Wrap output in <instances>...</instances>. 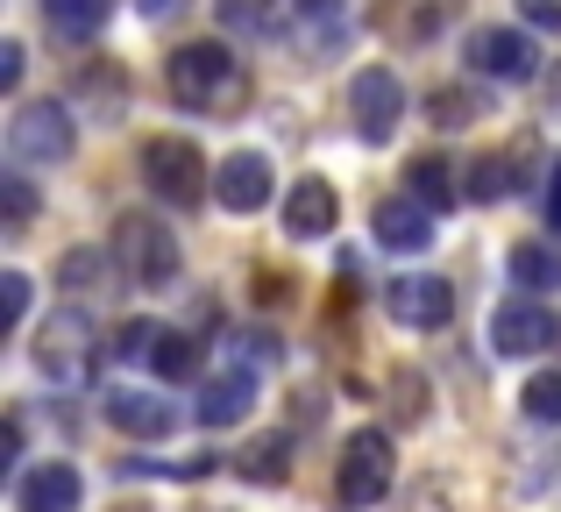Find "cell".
<instances>
[{
  "label": "cell",
  "instance_id": "25",
  "mask_svg": "<svg viewBox=\"0 0 561 512\" xmlns=\"http://www.w3.org/2000/svg\"><path fill=\"white\" fill-rule=\"evenodd\" d=\"M0 221H8V228H28V221H36V193H28L22 171H8V179H0Z\"/></svg>",
  "mask_w": 561,
  "mask_h": 512
},
{
  "label": "cell",
  "instance_id": "33",
  "mask_svg": "<svg viewBox=\"0 0 561 512\" xmlns=\"http://www.w3.org/2000/svg\"><path fill=\"white\" fill-rule=\"evenodd\" d=\"M179 8H185V0H142V14H150V22H171Z\"/></svg>",
  "mask_w": 561,
  "mask_h": 512
},
{
  "label": "cell",
  "instance_id": "5",
  "mask_svg": "<svg viewBox=\"0 0 561 512\" xmlns=\"http://www.w3.org/2000/svg\"><path fill=\"white\" fill-rule=\"evenodd\" d=\"M71 143H79V128H71L65 100H28V107H14V122H8L14 164H65Z\"/></svg>",
  "mask_w": 561,
  "mask_h": 512
},
{
  "label": "cell",
  "instance_id": "30",
  "mask_svg": "<svg viewBox=\"0 0 561 512\" xmlns=\"http://www.w3.org/2000/svg\"><path fill=\"white\" fill-rule=\"evenodd\" d=\"M519 14L534 29H561V0H519Z\"/></svg>",
  "mask_w": 561,
  "mask_h": 512
},
{
  "label": "cell",
  "instance_id": "6",
  "mask_svg": "<svg viewBox=\"0 0 561 512\" xmlns=\"http://www.w3.org/2000/svg\"><path fill=\"white\" fill-rule=\"evenodd\" d=\"M348 114H356V136L363 143H391L398 136V114H405V86H398V71L363 65L356 79H348Z\"/></svg>",
  "mask_w": 561,
  "mask_h": 512
},
{
  "label": "cell",
  "instance_id": "21",
  "mask_svg": "<svg viewBox=\"0 0 561 512\" xmlns=\"http://www.w3.org/2000/svg\"><path fill=\"white\" fill-rule=\"evenodd\" d=\"M234 470L256 477V485H285V477H291V442H285V434H263V442H249L242 456H234Z\"/></svg>",
  "mask_w": 561,
  "mask_h": 512
},
{
  "label": "cell",
  "instance_id": "4",
  "mask_svg": "<svg viewBox=\"0 0 561 512\" xmlns=\"http://www.w3.org/2000/svg\"><path fill=\"white\" fill-rule=\"evenodd\" d=\"M142 179H150V193L157 200H171V207H199L206 200V157H199V143H185V136H150L142 143Z\"/></svg>",
  "mask_w": 561,
  "mask_h": 512
},
{
  "label": "cell",
  "instance_id": "12",
  "mask_svg": "<svg viewBox=\"0 0 561 512\" xmlns=\"http://www.w3.org/2000/svg\"><path fill=\"white\" fill-rule=\"evenodd\" d=\"M214 200H220L228 214L271 207V157H263V150H234L228 164L214 171Z\"/></svg>",
  "mask_w": 561,
  "mask_h": 512
},
{
  "label": "cell",
  "instance_id": "27",
  "mask_svg": "<svg viewBox=\"0 0 561 512\" xmlns=\"http://www.w3.org/2000/svg\"><path fill=\"white\" fill-rule=\"evenodd\" d=\"M28 292H36V285H28V271H0V328H22V320H28Z\"/></svg>",
  "mask_w": 561,
  "mask_h": 512
},
{
  "label": "cell",
  "instance_id": "28",
  "mask_svg": "<svg viewBox=\"0 0 561 512\" xmlns=\"http://www.w3.org/2000/svg\"><path fill=\"white\" fill-rule=\"evenodd\" d=\"M157 334H164L157 320H128L122 342H114V356H157Z\"/></svg>",
  "mask_w": 561,
  "mask_h": 512
},
{
  "label": "cell",
  "instance_id": "23",
  "mask_svg": "<svg viewBox=\"0 0 561 512\" xmlns=\"http://www.w3.org/2000/svg\"><path fill=\"white\" fill-rule=\"evenodd\" d=\"M512 185H519L512 157H477V164H469V200H505Z\"/></svg>",
  "mask_w": 561,
  "mask_h": 512
},
{
  "label": "cell",
  "instance_id": "10",
  "mask_svg": "<svg viewBox=\"0 0 561 512\" xmlns=\"http://www.w3.org/2000/svg\"><path fill=\"white\" fill-rule=\"evenodd\" d=\"M291 43L313 57H342L348 36H356V14H348V0H291Z\"/></svg>",
  "mask_w": 561,
  "mask_h": 512
},
{
  "label": "cell",
  "instance_id": "14",
  "mask_svg": "<svg viewBox=\"0 0 561 512\" xmlns=\"http://www.w3.org/2000/svg\"><path fill=\"white\" fill-rule=\"evenodd\" d=\"M334 221H342V200H334V185H328V179H299V185L285 193V236L320 242Z\"/></svg>",
  "mask_w": 561,
  "mask_h": 512
},
{
  "label": "cell",
  "instance_id": "20",
  "mask_svg": "<svg viewBox=\"0 0 561 512\" xmlns=\"http://www.w3.org/2000/svg\"><path fill=\"white\" fill-rule=\"evenodd\" d=\"M107 8H114V0H43V14H50V29H57L65 43H85V36H100Z\"/></svg>",
  "mask_w": 561,
  "mask_h": 512
},
{
  "label": "cell",
  "instance_id": "32",
  "mask_svg": "<svg viewBox=\"0 0 561 512\" xmlns=\"http://www.w3.org/2000/svg\"><path fill=\"white\" fill-rule=\"evenodd\" d=\"M405 512H440V491L434 485H420V491H412V505Z\"/></svg>",
  "mask_w": 561,
  "mask_h": 512
},
{
  "label": "cell",
  "instance_id": "15",
  "mask_svg": "<svg viewBox=\"0 0 561 512\" xmlns=\"http://www.w3.org/2000/svg\"><path fill=\"white\" fill-rule=\"evenodd\" d=\"M455 14H462V0H391V8L377 14V29L391 43H434Z\"/></svg>",
  "mask_w": 561,
  "mask_h": 512
},
{
  "label": "cell",
  "instance_id": "22",
  "mask_svg": "<svg viewBox=\"0 0 561 512\" xmlns=\"http://www.w3.org/2000/svg\"><path fill=\"white\" fill-rule=\"evenodd\" d=\"M512 285H534V292L561 285V257L540 250V242H519V250H512Z\"/></svg>",
  "mask_w": 561,
  "mask_h": 512
},
{
  "label": "cell",
  "instance_id": "34",
  "mask_svg": "<svg viewBox=\"0 0 561 512\" xmlns=\"http://www.w3.org/2000/svg\"><path fill=\"white\" fill-rule=\"evenodd\" d=\"M548 221L561 228V164H554V185H548Z\"/></svg>",
  "mask_w": 561,
  "mask_h": 512
},
{
  "label": "cell",
  "instance_id": "31",
  "mask_svg": "<svg viewBox=\"0 0 561 512\" xmlns=\"http://www.w3.org/2000/svg\"><path fill=\"white\" fill-rule=\"evenodd\" d=\"M0 86H8V93L22 86V43H0Z\"/></svg>",
  "mask_w": 561,
  "mask_h": 512
},
{
  "label": "cell",
  "instance_id": "1",
  "mask_svg": "<svg viewBox=\"0 0 561 512\" xmlns=\"http://www.w3.org/2000/svg\"><path fill=\"white\" fill-rule=\"evenodd\" d=\"M164 86L171 100L192 114H234L249 100V71L234 50H220V43H179V50L164 57Z\"/></svg>",
  "mask_w": 561,
  "mask_h": 512
},
{
  "label": "cell",
  "instance_id": "11",
  "mask_svg": "<svg viewBox=\"0 0 561 512\" xmlns=\"http://www.w3.org/2000/svg\"><path fill=\"white\" fill-rule=\"evenodd\" d=\"M383 306H391L398 328H440V320L455 314V285L434 271H412L398 277V285H383Z\"/></svg>",
  "mask_w": 561,
  "mask_h": 512
},
{
  "label": "cell",
  "instance_id": "13",
  "mask_svg": "<svg viewBox=\"0 0 561 512\" xmlns=\"http://www.w3.org/2000/svg\"><path fill=\"white\" fill-rule=\"evenodd\" d=\"M79 499H85V477L71 463H36L14 485V512H79Z\"/></svg>",
  "mask_w": 561,
  "mask_h": 512
},
{
  "label": "cell",
  "instance_id": "7",
  "mask_svg": "<svg viewBox=\"0 0 561 512\" xmlns=\"http://www.w3.org/2000/svg\"><path fill=\"white\" fill-rule=\"evenodd\" d=\"M36 363L57 377V385H79V377L93 371V320H85L79 306L50 314V320H43V334H36Z\"/></svg>",
  "mask_w": 561,
  "mask_h": 512
},
{
  "label": "cell",
  "instance_id": "19",
  "mask_svg": "<svg viewBox=\"0 0 561 512\" xmlns=\"http://www.w3.org/2000/svg\"><path fill=\"white\" fill-rule=\"evenodd\" d=\"M405 185H412V200H420V207H434V214H448L455 200L469 193V185H455V171L440 164V157H412V164H405Z\"/></svg>",
  "mask_w": 561,
  "mask_h": 512
},
{
  "label": "cell",
  "instance_id": "18",
  "mask_svg": "<svg viewBox=\"0 0 561 512\" xmlns=\"http://www.w3.org/2000/svg\"><path fill=\"white\" fill-rule=\"evenodd\" d=\"M107 420H114L122 434H136V442H157V434L179 428L171 399H150V391H107Z\"/></svg>",
  "mask_w": 561,
  "mask_h": 512
},
{
  "label": "cell",
  "instance_id": "3",
  "mask_svg": "<svg viewBox=\"0 0 561 512\" xmlns=\"http://www.w3.org/2000/svg\"><path fill=\"white\" fill-rule=\"evenodd\" d=\"M114 263H122L128 285L157 292L179 277V236H171L164 221H150V214H122L114 221Z\"/></svg>",
  "mask_w": 561,
  "mask_h": 512
},
{
  "label": "cell",
  "instance_id": "26",
  "mask_svg": "<svg viewBox=\"0 0 561 512\" xmlns=\"http://www.w3.org/2000/svg\"><path fill=\"white\" fill-rule=\"evenodd\" d=\"M519 406H526L534 420H561V371H540V377H526Z\"/></svg>",
  "mask_w": 561,
  "mask_h": 512
},
{
  "label": "cell",
  "instance_id": "29",
  "mask_svg": "<svg viewBox=\"0 0 561 512\" xmlns=\"http://www.w3.org/2000/svg\"><path fill=\"white\" fill-rule=\"evenodd\" d=\"M434 122H440V128L477 122V100H469V93H434Z\"/></svg>",
  "mask_w": 561,
  "mask_h": 512
},
{
  "label": "cell",
  "instance_id": "17",
  "mask_svg": "<svg viewBox=\"0 0 561 512\" xmlns=\"http://www.w3.org/2000/svg\"><path fill=\"white\" fill-rule=\"evenodd\" d=\"M249 406H256V377L234 363V371L206 377V391H199V428H234V420H249Z\"/></svg>",
  "mask_w": 561,
  "mask_h": 512
},
{
  "label": "cell",
  "instance_id": "8",
  "mask_svg": "<svg viewBox=\"0 0 561 512\" xmlns=\"http://www.w3.org/2000/svg\"><path fill=\"white\" fill-rule=\"evenodd\" d=\"M561 342V320L540 299H505L491 314V349L497 356H540V349Z\"/></svg>",
  "mask_w": 561,
  "mask_h": 512
},
{
  "label": "cell",
  "instance_id": "9",
  "mask_svg": "<svg viewBox=\"0 0 561 512\" xmlns=\"http://www.w3.org/2000/svg\"><path fill=\"white\" fill-rule=\"evenodd\" d=\"M469 65H477L483 79H512V86L540 79L534 36H519V29H505V22H491V29H477V36H469Z\"/></svg>",
  "mask_w": 561,
  "mask_h": 512
},
{
  "label": "cell",
  "instance_id": "16",
  "mask_svg": "<svg viewBox=\"0 0 561 512\" xmlns=\"http://www.w3.org/2000/svg\"><path fill=\"white\" fill-rule=\"evenodd\" d=\"M377 242L398 250V257L434 250V207H420V200H383L377 207Z\"/></svg>",
  "mask_w": 561,
  "mask_h": 512
},
{
  "label": "cell",
  "instance_id": "24",
  "mask_svg": "<svg viewBox=\"0 0 561 512\" xmlns=\"http://www.w3.org/2000/svg\"><path fill=\"white\" fill-rule=\"evenodd\" d=\"M157 371H164V377H192V371H199V342H192V334H157Z\"/></svg>",
  "mask_w": 561,
  "mask_h": 512
},
{
  "label": "cell",
  "instance_id": "2",
  "mask_svg": "<svg viewBox=\"0 0 561 512\" xmlns=\"http://www.w3.org/2000/svg\"><path fill=\"white\" fill-rule=\"evenodd\" d=\"M391 477H398L391 434H383V428L348 434V442H342V470H334V505H342V512H370V505H383Z\"/></svg>",
  "mask_w": 561,
  "mask_h": 512
}]
</instances>
